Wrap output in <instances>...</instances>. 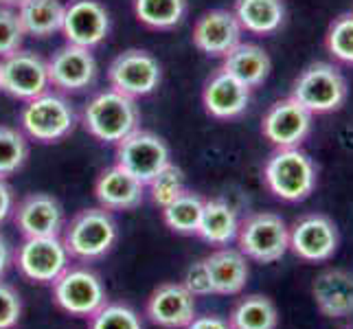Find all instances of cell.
I'll list each match as a JSON object with an SVG mask.
<instances>
[{"label": "cell", "instance_id": "6da1fadb", "mask_svg": "<svg viewBox=\"0 0 353 329\" xmlns=\"http://www.w3.org/2000/svg\"><path fill=\"white\" fill-rule=\"evenodd\" d=\"M81 123L94 141L103 145H119L141 128V110L137 99H130L114 88H105L94 92L83 106Z\"/></svg>", "mask_w": 353, "mask_h": 329}, {"label": "cell", "instance_id": "7a4b0ae2", "mask_svg": "<svg viewBox=\"0 0 353 329\" xmlns=\"http://www.w3.org/2000/svg\"><path fill=\"white\" fill-rule=\"evenodd\" d=\"M62 241L70 255V259L81 263H92L103 259L114 248L119 239V224L110 211L94 206L81 209L64 224Z\"/></svg>", "mask_w": 353, "mask_h": 329}, {"label": "cell", "instance_id": "3957f363", "mask_svg": "<svg viewBox=\"0 0 353 329\" xmlns=\"http://www.w3.org/2000/svg\"><path fill=\"white\" fill-rule=\"evenodd\" d=\"M263 182L274 198L283 202L307 200L319 182V169L301 148L274 150L263 165Z\"/></svg>", "mask_w": 353, "mask_h": 329}, {"label": "cell", "instance_id": "277c9868", "mask_svg": "<svg viewBox=\"0 0 353 329\" xmlns=\"http://www.w3.org/2000/svg\"><path fill=\"white\" fill-rule=\"evenodd\" d=\"M77 126V112L66 94L46 90L24 101L20 110V130L35 143H59L70 137Z\"/></svg>", "mask_w": 353, "mask_h": 329}, {"label": "cell", "instance_id": "5b68a950", "mask_svg": "<svg viewBox=\"0 0 353 329\" xmlns=\"http://www.w3.org/2000/svg\"><path fill=\"white\" fill-rule=\"evenodd\" d=\"M290 97L296 99L305 110H310L314 117L332 114L347 103L349 83L336 64L312 62L292 81Z\"/></svg>", "mask_w": 353, "mask_h": 329}, {"label": "cell", "instance_id": "8992f818", "mask_svg": "<svg viewBox=\"0 0 353 329\" xmlns=\"http://www.w3.org/2000/svg\"><path fill=\"white\" fill-rule=\"evenodd\" d=\"M237 248L257 263H274L290 250V226L272 211L243 217L237 230Z\"/></svg>", "mask_w": 353, "mask_h": 329}, {"label": "cell", "instance_id": "52a82bcc", "mask_svg": "<svg viewBox=\"0 0 353 329\" xmlns=\"http://www.w3.org/2000/svg\"><path fill=\"white\" fill-rule=\"evenodd\" d=\"M53 303L75 319H90L108 303V290L88 266H68L53 286Z\"/></svg>", "mask_w": 353, "mask_h": 329}, {"label": "cell", "instance_id": "ba28073f", "mask_svg": "<svg viewBox=\"0 0 353 329\" xmlns=\"http://www.w3.org/2000/svg\"><path fill=\"white\" fill-rule=\"evenodd\" d=\"M108 81L110 88L130 99H143L161 86L163 66L145 48H125L108 66Z\"/></svg>", "mask_w": 353, "mask_h": 329}, {"label": "cell", "instance_id": "9c48e42d", "mask_svg": "<svg viewBox=\"0 0 353 329\" xmlns=\"http://www.w3.org/2000/svg\"><path fill=\"white\" fill-rule=\"evenodd\" d=\"M14 266L27 281L53 286L55 279L70 266V255L59 235L24 237L14 250Z\"/></svg>", "mask_w": 353, "mask_h": 329}, {"label": "cell", "instance_id": "30bf717a", "mask_svg": "<svg viewBox=\"0 0 353 329\" xmlns=\"http://www.w3.org/2000/svg\"><path fill=\"white\" fill-rule=\"evenodd\" d=\"M114 148V163L123 167L137 180H141L143 185H148L165 165L172 163V150H169L167 141L150 130L139 128Z\"/></svg>", "mask_w": 353, "mask_h": 329}, {"label": "cell", "instance_id": "8fae6325", "mask_svg": "<svg viewBox=\"0 0 353 329\" xmlns=\"http://www.w3.org/2000/svg\"><path fill=\"white\" fill-rule=\"evenodd\" d=\"M112 31V18L101 0H68L64 3L62 33L68 44L94 51Z\"/></svg>", "mask_w": 353, "mask_h": 329}, {"label": "cell", "instance_id": "7c38bea8", "mask_svg": "<svg viewBox=\"0 0 353 329\" xmlns=\"http://www.w3.org/2000/svg\"><path fill=\"white\" fill-rule=\"evenodd\" d=\"M48 81L51 88L62 94L83 92L94 86L97 75H99V64L90 48L64 44L46 59Z\"/></svg>", "mask_w": 353, "mask_h": 329}, {"label": "cell", "instance_id": "4fadbf2b", "mask_svg": "<svg viewBox=\"0 0 353 329\" xmlns=\"http://www.w3.org/2000/svg\"><path fill=\"white\" fill-rule=\"evenodd\" d=\"M0 90L20 101H29L51 90L46 59L27 48L0 59Z\"/></svg>", "mask_w": 353, "mask_h": 329}, {"label": "cell", "instance_id": "5bb4252c", "mask_svg": "<svg viewBox=\"0 0 353 329\" xmlns=\"http://www.w3.org/2000/svg\"><path fill=\"white\" fill-rule=\"evenodd\" d=\"M314 114L288 94L274 101L261 119V134L274 150L301 148L312 134Z\"/></svg>", "mask_w": 353, "mask_h": 329}, {"label": "cell", "instance_id": "9a60e30c", "mask_svg": "<svg viewBox=\"0 0 353 329\" xmlns=\"http://www.w3.org/2000/svg\"><path fill=\"white\" fill-rule=\"evenodd\" d=\"M340 243L336 222L325 213H307L290 226V250L301 261H330Z\"/></svg>", "mask_w": 353, "mask_h": 329}, {"label": "cell", "instance_id": "2e32d148", "mask_svg": "<svg viewBox=\"0 0 353 329\" xmlns=\"http://www.w3.org/2000/svg\"><path fill=\"white\" fill-rule=\"evenodd\" d=\"M243 29L233 9H211L193 24V46L206 57H226L241 42Z\"/></svg>", "mask_w": 353, "mask_h": 329}, {"label": "cell", "instance_id": "e0dca14e", "mask_svg": "<svg viewBox=\"0 0 353 329\" xmlns=\"http://www.w3.org/2000/svg\"><path fill=\"white\" fill-rule=\"evenodd\" d=\"M14 224L22 237H55L64 230V209L51 193H29L14 209Z\"/></svg>", "mask_w": 353, "mask_h": 329}, {"label": "cell", "instance_id": "ac0fdd59", "mask_svg": "<svg viewBox=\"0 0 353 329\" xmlns=\"http://www.w3.org/2000/svg\"><path fill=\"white\" fill-rule=\"evenodd\" d=\"M196 310V297L182 286V281L161 283L145 303V316L163 329H185L198 316Z\"/></svg>", "mask_w": 353, "mask_h": 329}, {"label": "cell", "instance_id": "d6986e66", "mask_svg": "<svg viewBox=\"0 0 353 329\" xmlns=\"http://www.w3.org/2000/svg\"><path fill=\"white\" fill-rule=\"evenodd\" d=\"M252 88L241 83L226 70H213L202 88V106L206 114L217 121H233L239 119L250 106Z\"/></svg>", "mask_w": 353, "mask_h": 329}, {"label": "cell", "instance_id": "ffe728a7", "mask_svg": "<svg viewBox=\"0 0 353 329\" xmlns=\"http://www.w3.org/2000/svg\"><path fill=\"white\" fill-rule=\"evenodd\" d=\"M145 196H148V191H145L143 182L128 174L117 163L112 167H105L94 180V198L101 209L110 213L139 209Z\"/></svg>", "mask_w": 353, "mask_h": 329}, {"label": "cell", "instance_id": "44dd1931", "mask_svg": "<svg viewBox=\"0 0 353 329\" xmlns=\"http://www.w3.org/2000/svg\"><path fill=\"white\" fill-rule=\"evenodd\" d=\"M312 297L319 312L327 319L353 316V275L340 268L323 270L312 283Z\"/></svg>", "mask_w": 353, "mask_h": 329}, {"label": "cell", "instance_id": "7402d4cb", "mask_svg": "<svg viewBox=\"0 0 353 329\" xmlns=\"http://www.w3.org/2000/svg\"><path fill=\"white\" fill-rule=\"evenodd\" d=\"M204 263L209 268L213 295L235 297L246 288L250 268L248 257L239 248H215L209 257H204Z\"/></svg>", "mask_w": 353, "mask_h": 329}, {"label": "cell", "instance_id": "603a6c76", "mask_svg": "<svg viewBox=\"0 0 353 329\" xmlns=\"http://www.w3.org/2000/svg\"><path fill=\"white\" fill-rule=\"evenodd\" d=\"M220 68L254 90L270 77L272 59L263 46L252 42H239L226 57H222Z\"/></svg>", "mask_w": 353, "mask_h": 329}, {"label": "cell", "instance_id": "cb8c5ba5", "mask_svg": "<svg viewBox=\"0 0 353 329\" xmlns=\"http://www.w3.org/2000/svg\"><path fill=\"white\" fill-rule=\"evenodd\" d=\"M239 215L235 206L224 198H211L204 200V211L198 226V237L215 248L228 246L230 241L237 239L239 230Z\"/></svg>", "mask_w": 353, "mask_h": 329}, {"label": "cell", "instance_id": "d4e9b609", "mask_svg": "<svg viewBox=\"0 0 353 329\" xmlns=\"http://www.w3.org/2000/svg\"><path fill=\"white\" fill-rule=\"evenodd\" d=\"M233 14L252 35H272L285 24V0H235Z\"/></svg>", "mask_w": 353, "mask_h": 329}, {"label": "cell", "instance_id": "484cf974", "mask_svg": "<svg viewBox=\"0 0 353 329\" xmlns=\"http://www.w3.org/2000/svg\"><path fill=\"white\" fill-rule=\"evenodd\" d=\"M22 29L31 38L46 40L62 31L64 3L62 0H24L16 9Z\"/></svg>", "mask_w": 353, "mask_h": 329}, {"label": "cell", "instance_id": "4316f807", "mask_svg": "<svg viewBox=\"0 0 353 329\" xmlns=\"http://www.w3.org/2000/svg\"><path fill=\"white\" fill-rule=\"evenodd\" d=\"M187 0H132L137 20L152 31H172L187 16Z\"/></svg>", "mask_w": 353, "mask_h": 329}, {"label": "cell", "instance_id": "83f0119b", "mask_svg": "<svg viewBox=\"0 0 353 329\" xmlns=\"http://www.w3.org/2000/svg\"><path fill=\"white\" fill-rule=\"evenodd\" d=\"M230 329H276L279 310L272 299L263 295H250L235 303L228 316Z\"/></svg>", "mask_w": 353, "mask_h": 329}, {"label": "cell", "instance_id": "f1b7e54d", "mask_svg": "<svg viewBox=\"0 0 353 329\" xmlns=\"http://www.w3.org/2000/svg\"><path fill=\"white\" fill-rule=\"evenodd\" d=\"M204 200L206 198H202L200 193L189 189L180 193L174 202H169L165 209H161L165 226L178 235H196L204 211Z\"/></svg>", "mask_w": 353, "mask_h": 329}, {"label": "cell", "instance_id": "f546056e", "mask_svg": "<svg viewBox=\"0 0 353 329\" xmlns=\"http://www.w3.org/2000/svg\"><path fill=\"white\" fill-rule=\"evenodd\" d=\"M29 158V141L24 132L0 123V178L18 174Z\"/></svg>", "mask_w": 353, "mask_h": 329}, {"label": "cell", "instance_id": "4dcf8cb0", "mask_svg": "<svg viewBox=\"0 0 353 329\" xmlns=\"http://www.w3.org/2000/svg\"><path fill=\"white\" fill-rule=\"evenodd\" d=\"M145 191L158 209H165L169 202H174L180 193L187 191L185 172L176 163H169L145 185Z\"/></svg>", "mask_w": 353, "mask_h": 329}, {"label": "cell", "instance_id": "1f68e13d", "mask_svg": "<svg viewBox=\"0 0 353 329\" xmlns=\"http://www.w3.org/2000/svg\"><path fill=\"white\" fill-rule=\"evenodd\" d=\"M325 48L336 62L353 66V11L332 20L325 33Z\"/></svg>", "mask_w": 353, "mask_h": 329}, {"label": "cell", "instance_id": "d6a6232c", "mask_svg": "<svg viewBox=\"0 0 353 329\" xmlns=\"http://www.w3.org/2000/svg\"><path fill=\"white\" fill-rule=\"evenodd\" d=\"M88 329H143L139 312L125 303H110L90 316Z\"/></svg>", "mask_w": 353, "mask_h": 329}, {"label": "cell", "instance_id": "836d02e7", "mask_svg": "<svg viewBox=\"0 0 353 329\" xmlns=\"http://www.w3.org/2000/svg\"><path fill=\"white\" fill-rule=\"evenodd\" d=\"M24 38H27V33L22 29L18 11L9 7H0V59L20 51Z\"/></svg>", "mask_w": 353, "mask_h": 329}, {"label": "cell", "instance_id": "e575fe53", "mask_svg": "<svg viewBox=\"0 0 353 329\" xmlns=\"http://www.w3.org/2000/svg\"><path fill=\"white\" fill-rule=\"evenodd\" d=\"M22 319V297L20 292L0 279V329H14Z\"/></svg>", "mask_w": 353, "mask_h": 329}, {"label": "cell", "instance_id": "d590c367", "mask_svg": "<svg viewBox=\"0 0 353 329\" xmlns=\"http://www.w3.org/2000/svg\"><path fill=\"white\" fill-rule=\"evenodd\" d=\"M182 286H185L196 299H204V297H211V295H213L209 268H206L204 259L193 261V263L187 268L185 279H182Z\"/></svg>", "mask_w": 353, "mask_h": 329}, {"label": "cell", "instance_id": "8d00e7d4", "mask_svg": "<svg viewBox=\"0 0 353 329\" xmlns=\"http://www.w3.org/2000/svg\"><path fill=\"white\" fill-rule=\"evenodd\" d=\"M14 209H16V193L5 178H0V226L14 215Z\"/></svg>", "mask_w": 353, "mask_h": 329}, {"label": "cell", "instance_id": "74e56055", "mask_svg": "<svg viewBox=\"0 0 353 329\" xmlns=\"http://www.w3.org/2000/svg\"><path fill=\"white\" fill-rule=\"evenodd\" d=\"M185 329H230V325L226 319L217 314H204V316H196Z\"/></svg>", "mask_w": 353, "mask_h": 329}, {"label": "cell", "instance_id": "f35d334b", "mask_svg": "<svg viewBox=\"0 0 353 329\" xmlns=\"http://www.w3.org/2000/svg\"><path fill=\"white\" fill-rule=\"evenodd\" d=\"M14 250L16 248L11 246V241L0 230V279H5L7 272L11 270V266H14Z\"/></svg>", "mask_w": 353, "mask_h": 329}, {"label": "cell", "instance_id": "ab89813d", "mask_svg": "<svg viewBox=\"0 0 353 329\" xmlns=\"http://www.w3.org/2000/svg\"><path fill=\"white\" fill-rule=\"evenodd\" d=\"M24 0H0V7H9V9H18Z\"/></svg>", "mask_w": 353, "mask_h": 329}, {"label": "cell", "instance_id": "60d3db41", "mask_svg": "<svg viewBox=\"0 0 353 329\" xmlns=\"http://www.w3.org/2000/svg\"><path fill=\"white\" fill-rule=\"evenodd\" d=\"M349 329H353V327H349Z\"/></svg>", "mask_w": 353, "mask_h": 329}, {"label": "cell", "instance_id": "b9f144b4", "mask_svg": "<svg viewBox=\"0 0 353 329\" xmlns=\"http://www.w3.org/2000/svg\"><path fill=\"white\" fill-rule=\"evenodd\" d=\"M0 92H3V90H0Z\"/></svg>", "mask_w": 353, "mask_h": 329}]
</instances>
